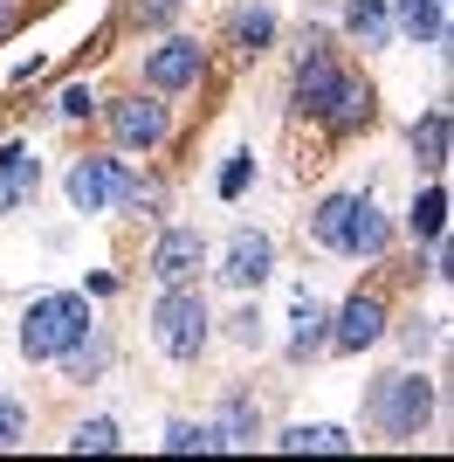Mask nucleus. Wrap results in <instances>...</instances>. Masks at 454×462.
Segmentation results:
<instances>
[{
  "label": "nucleus",
  "instance_id": "29",
  "mask_svg": "<svg viewBox=\"0 0 454 462\" xmlns=\"http://www.w3.org/2000/svg\"><path fill=\"white\" fill-rule=\"evenodd\" d=\"M227 331H234V346H262V310H255V304L234 310V325H227Z\"/></svg>",
  "mask_w": 454,
  "mask_h": 462
},
{
  "label": "nucleus",
  "instance_id": "28",
  "mask_svg": "<svg viewBox=\"0 0 454 462\" xmlns=\"http://www.w3.org/2000/svg\"><path fill=\"white\" fill-rule=\"evenodd\" d=\"M21 428H28V407H21V401H0V448H14Z\"/></svg>",
  "mask_w": 454,
  "mask_h": 462
},
{
  "label": "nucleus",
  "instance_id": "12",
  "mask_svg": "<svg viewBox=\"0 0 454 462\" xmlns=\"http://www.w3.org/2000/svg\"><path fill=\"white\" fill-rule=\"evenodd\" d=\"M372 117H378V90H372L365 77H351V69H344L338 97H331V111H323L317 125H323L331 138H359L365 125H372Z\"/></svg>",
  "mask_w": 454,
  "mask_h": 462
},
{
  "label": "nucleus",
  "instance_id": "2",
  "mask_svg": "<svg viewBox=\"0 0 454 462\" xmlns=\"http://www.w3.org/2000/svg\"><path fill=\"white\" fill-rule=\"evenodd\" d=\"M69 208L76 214H111V208H159V187L151 180H138L124 159H111V152H83L69 166Z\"/></svg>",
  "mask_w": 454,
  "mask_h": 462
},
{
  "label": "nucleus",
  "instance_id": "16",
  "mask_svg": "<svg viewBox=\"0 0 454 462\" xmlns=\"http://www.w3.org/2000/svg\"><path fill=\"white\" fill-rule=\"evenodd\" d=\"M386 14L406 42H448V0H386Z\"/></svg>",
  "mask_w": 454,
  "mask_h": 462
},
{
  "label": "nucleus",
  "instance_id": "15",
  "mask_svg": "<svg viewBox=\"0 0 454 462\" xmlns=\"http://www.w3.org/2000/svg\"><path fill=\"white\" fill-rule=\"evenodd\" d=\"M35 193H41V159L28 145H0V214H14Z\"/></svg>",
  "mask_w": 454,
  "mask_h": 462
},
{
  "label": "nucleus",
  "instance_id": "10",
  "mask_svg": "<svg viewBox=\"0 0 454 462\" xmlns=\"http://www.w3.org/2000/svg\"><path fill=\"white\" fill-rule=\"evenodd\" d=\"M145 270L159 276V283H200V270H207V235L200 228H166L151 242Z\"/></svg>",
  "mask_w": 454,
  "mask_h": 462
},
{
  "label": "nucleus",
  "instance_id": "18",
  "mask_svg": "<svg viewBox=\"0 0 454 462\" xmlns=\"http://www.w3.org/2000/svg\"><path fill=\"white\" fill-rule=\"evenodd\" d=\"M276 448H283V456H351L359 442H351L338 421H296V428L276 435Z\"/></svg>",
  "mask_w": 454,
  "mask_h": 462
},
{
  "label": "nucleus",
  "instance_id": "25",
  "mask_svg": "<svg viewBox=\"0 0 454 462\" xmlns=\"http://www.w3.org/2000/svg\"><path fill=\"white\" fill-rule=\"evenodd\" d=\"M248 180H255V152H248V145H234V152H227V166H221V200H241Z\"/></svg>",
  "mask_w": 454,
  "mask_h": 462
},
{
  "label": "nucleus",
  "instance_id": "17",
  "mask_svg": "<svg viewBox=\"0 0 454 462\" xmlns=\"http://www.w3.org/2000/svg\"><path fill=\"white\" fill-rule=\"evenodd\" d=\"M213 435H221V448H255L262 442V407H255V393H227L221 414H213Z\"/></svg>",
  "mask_w": 454,
  "mask_h": 462
},
{
  "label": "nucleus",
  "instance_id": "14",
  "mask_svg": "<svg viewBox=\"0 0 454 462\" xmlns=\"http://www.w3.org/2000/svg\"><path fill=\"white\" fill-rule=\"evenodd\" d=\"M406 138H413V166H420L427 180L448 173V159H454V125H448V111H440V104H434L427 117H413V132H406Z\"/></svg>",
  "mask_w": 454,
  "mask_h": 462
},
{
  "label": "nucleus",
  "instance_id": "30",
  "mask_svg": "<svg viewBox=\"0 0 454 462\" xmlns=\"http://www.w3.org/2000/svg\"><path fill=\"white\" fill-rule=\"evenodd\" d=\"M14 28H21V0H0V42L14 35Z\"/></svg>",
  "mask_w": 454,
  "mask_h": 462
},
{
  "label": "nucleus",
  "instance_id": "23",
  "mask_svg": "<svg viewBox=\"0 0 454 462\" xmlns=\"http://www.w3.org/2000/svg\"><path fill=\"white\" fill-rule=\"evenodd\" d=\"M159 448L166 456H221V435H213V421H166V435H159Z\"/></svg>",
  "mask_w": 454,
  "mask_h": 462
},
{
  "label": "nucleus",
  "instance_id": "11",
  "mask_svg": "<svg viewBox=\"0 0 454 462\" xmlns=\"http://www.w3.org/2000/svg\"><path fill=\"white\" fill-rule=\"evenodd\" d=\"M386 338V297L359 290V297H344V310H331V352H365Z\"/></svg>",
  "mask_w": 454,
  "mask_h": 462
},
{
  "label": "nucleus",
  "instance_id": "1",
  "mask_svg": "<svg viewBox=\"0 0 454 462\" xmlns=\"http://www.w3.org/2000/svg\"><path fill=\"white\" fill-rule=\"evenodd\" d=\"M310 242L331 255H386L393 249V221L372 193H323L310 208Z\"/></svg>",
  "mask_w": 454,
  "mask_h": 462
},
{
  "label": "nucleus",
  "instance_id": "21",
  "mask_svg": "<svg viewBox=\"0 0 454 462\" xmlns=\"http://www.w3.org/2000/svg\"><path fill=\"white\" fill-rule=\"evenodd\" d=\"M406 228H413V242H434V235H448V187H440V180H427V187L413 193Z\"/></svg>",
  "mask_w": 454,
  "mask_h": 462
},
{
  "label": "nucleus",
  "instance_id": "3",
  "mask_svg": "<svg viewBox=\"0 0 454 462\" xmlns=\"http://www.w3.org/2000/svg\"><path fill=\"white\" fill-rule=\"evenodd\" d=\"M151 346L166 352V359H200L207 352V331H213V318H207V297H200V283H159V304H151Z\"/></svg>",
  "mask_w": 454,
  "mask_h": 462
},
{
  "label": "nucleus",
  "instance_id": "26",
  "mask_svg": "<svg viewBox=\"0 0 454 462\" xmlns=\"http://www.w3.org/2000/svg\"><path fill=\"white\" fill-rule=\"evenodd\" d=\"M179 7H186V0H124L117 14L132 21V28H166V21L179 14Z\"/></svg>",
  "mask_w": 454,
  "mask_h": 462
},
{
  "label": "nucleus",
  "instance_id": "4",
  "mask_svg": "<svg viewBox=\"0 0 454 462\" xmlns=\"http://www.w3.org/2000/svg\"><path fill=\"white\" fill-rule=\"evenodd\" d=\"M365 414L386 442H420V428L434 421V380L420 373H378L365 393Z\"/></svg>",
  "mask_w": 454,
  "mask_h": 462
},
{
  "label": "nucleus",
  "instance_id": "5",
  "mask_svg": "<svg viewBox=\"0 0 454 462\" xmlns=\"http://www.w3.org/2000/svg\"><path fill=\"white\" fill-rule=\"evenodd\" d=\"M83 325H96L90 297H83V290H49V297H35V304L21 310V352H28V359H56Z\"/></svg>",
  "mask_w": 454,
  "mask_h": 462
},
{
  "label": "nucleus",
  "instance_id": "8",
  "mask_svg": "<svg viewBox=\"0 0 454 462\" xmlns=\"http://www.w3.org/2000/svg\"><path fill=\"white\" fill-rule=\"evenodd\" d=\"M338 83H344V62L323 49V42H310L296 56V90H289V104H296L303 117H323L331 111V97H338Z\"/></svg>",
  "mask_w": 454,
  "mask_h": 462
},
{
  "label": "nucleus",
  "instance_id": "22",
  "mask_svg": "<svg viewBox=\"0 0 454 462\" xmlns=\"http://www.w3.org/2000/svg\"><path fill=\"white\" fill-rule=\"evenodd\" d=\"M344 35L365 42V49H386V35H393V14H386V0H344Z\"/></svg>",
  "mask_w": 454,
  "mask_h": 462
},
{
  "label": "nucleus",
  "instance_id": "27",
  "mask_svg": "<svg viewBox=\"0 0 454 462\" xmlns=\"http://www.w3.org/2000/svg\"><path fill=\"white\" fill-rule=\"evenodd\" d=\"M56 111H62V117H96L104 104H96V90H90V83H69V90L56 97Z\"/></svg>",
  "mask_w": 454,
  "mask_h": 462
},
{
  "label": "nucleus",
  "instance_id": "13",
  "mask_svg": "<svg viewBox=\"0 0 454 462\" xmlns=\"http://www.w3.org/2000/svg\"><path fill=\"white\" fill-rule=\"evenodd\" d=\"M317 352H331V304L296 290V331H289V366H310Z\"/></svg>",
  "mask_w": 454,
  "mask_h": 462
},
{
  "label": "nucleus",
  "instance_id": "7",
  "mask_svg": "<svg viewBox=\"0 0 454 462\" xmlns=\"http://www.w3.org/2000/svg\"><path fill=\"white\" fill-rule=\"evenodd\" d=\"M200 77H207V49H200L193 35H166L159 49H145V90L179 97V90H193Z\"/></svg>",
  "mask_w": 454,
  "mask_h": 462
},
{
  "label": "nucleus",
  "instance_id": "24",
  "mask_svg": "<svg viewBox=\"0 0 454 462\" xmlns=\"http://www.w3.org/2000/svg\"><path fill=\"white\" fill-rule=\"evenodd\" d=\"M117 442H124V428H117L111 414H90V421H76V435H69L76 456H111Z\"/></svg>",
  "mask_w": 454,
  "mask_h": 462
},
{
  "label": "nucleus",
  "instance_id": "20",
  "mask_svg": "<svg viewBox=\"0 0 454 462\" xmlns=\"http://www.w3.org/2000/svg\"><path fill=\"white\" fill-rule=\"evenodd\" d=\"M227 42H234L241 56H262L268 42H276V7H262V0H241V7L227 14Z\"/></svg>",
  "mask_w": 454,
  "mask_h": 462
},
{
  "label": "nucleus",
  "instance_id": "9",
  "mask_svg": "<svg viewBox=\"0 0 454 462\" xmlns=\"http://www.w3.org/2000/svg\"><path fill=\"white\" fill-rule=\"evenodd\" d=\"M276 270V242L262 228H234L221 249V283L227 290H262V276Z\"/></svg>",
  "mask_w": 454,
  "mask_h": 462
},
{
  "label": "nucleus",
  "instance_id": "6",
  "mask_svg": "<svg viewBox=\"0 0 454 462\" xmlns=\"http://www.w3.org/2000/svg\"><path fill=\"white\" fill-rule=\"evenodd\" d=\"M104 125H111V138L124 145V152H159L172 138V104L159 90H132V97H111L104 104Z\"/></svg>",
  "mask_w": 454,
  "mask_h": 462
},
{
  "label": "nucleus",
  "instance_id": "19",
  "mask_svg": "<svg viewBox=\"0 0 454 462\" xmlns=\"http://www.w3.org/2000/svg\"><path fill=\"white\" fill-rule=\"evenodd\" d=\"M56 366H62V380H96V373L111 366V338H104L96 325H83L69 346L56 352Z\"/></svg>",
  "mask_w": 454,
  "mask_h": 462
}]
</instances>
